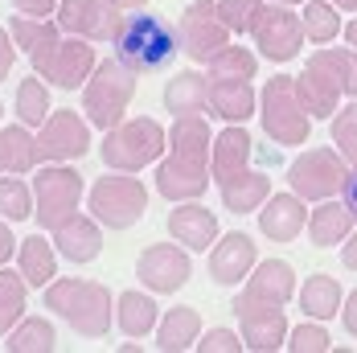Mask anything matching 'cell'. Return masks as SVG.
<instances>
[{
  "label": "cell",
  "instance_id": "7",
  "mask_svg": "<svg viewBox=\"0 0 357 353\" xmlns=\"http://www.w3.org/2000/svg\"><path fill=\"white\" fill-rule=\"evenodd\" d=\"M136 87H140V70H132L119 54L103 58L95 66V74L86 78V87H82V111H86L91 128L111 132L115 123H123L128 107L136 99Z\"/></svg>",
  "mask_w": 357,
  "mask_h": 353
},
{
  "label": "cell",
  "instance_id": "33",
  "mask_svg": "<svg viewBox=\"0 0 357 353\" xmlns=\"http://www.w3.org/2000/svg\"><path fill=\"white\" fill-rule=\"evenodd\" d=\"M25 292H29V280L21 271L0 267V337H8L25 320Z\"/></svg>",
  "mask_w": 357,
  "mask_h": 353
},
{
  "label": "cell",
  "instance_id": "32",
  "mask_svg": "<svg viewBox=\"0 0 357 353\" xmlns=\"http://www.w3.org/2000/svg\"><path fill=\"white\" fill-rule=\"evenodd\" d=\"M13 107H17V119H21L25 128H41V123L50 119V111H54V107H50V82H45L41 74L21 78Z\"/></svg>",
  "mask_w": 357,
  "mask_h": 353
},
{
  "label": "cell",
  "instance_id": "22",
  "mask_svg": "<svg viewBox=\"0 0 357 353\" xmlns=\"http://www.w3.org/2000/svg\"><path fill=\"white\" fill-rule=\"evenodd\" d=\"M259 107V95L250 87V78H222L210 74V115L222 123H247Z\"/></svg>",
  "mask_w": 357,
  "mask_h": 353
},
{
  "label": "cell",
  "instance_id": "18",
  "mask_svg": "<svg viewBox=\"0 0 357 353\" xmlns=\"http://www.w3.org/2000/svg\"><path fill=\"white\" fill-rule=\"evenodd\" d=\"M54 21L74 37H86V41H111L123 13L111 4V0H62Z\"/></svg>",
  "mask_w": 357,
  "mask_h": 353
},
{
  "label": "cell",
  "instance_id": "6",
  "mask_svg": "<svg viewBox=\"0 0 357 353\" xmlns=\"http://www.w3.org/2000/svg\"><path fill=\"white\" fill-rule=\"evenodd\" d=\"M111 45H115V54H119L132 70H140V74L165 70L181 50L177 29H173L169 21L144 13V8L123 13V21H119V29H115V37H111Z\"/></svg>",
  "mask_w": 357,
  "mask_h": 353
},
{
  "label": "cell",
  "instance_id": "43",
  "mask_svg": "<svg viewBox=\"0 0 357 353\" xmlns=\"http://www.w3.org/2000/svg\"><path fill=\"white\" fill-rule=\"evenodd\" d=\"M17 54H21V50H17V41H13V33H8V29L0 25V82H4V74L13 70Z\"/></svg>",
  "mask_w": 357,
  "mask_h": 353
},
{
  "label": "cell",
  "instance_id": "23",
  "mask_svg": "<svg viewBox=\"0 0 357 353\" xmlns=\"http://www.w3.org/2000/svg\"><path fill=\"white\" fill-rule=\"evenodd\" d=\"M103 222L91 213H74L70 222H62L58 230H54V247L62 259H70V263H95L99 259V250H103V230H99Z\"/></svg>",
  "mask_w": 357,
  "mask_h": 353
},
{
  "label": "cell",
  "instance_id": "31",
  "mask_svg": "<svg viewBox=\"0 0 357 353\" xmlns=\"http://www.w3.org/2000/svg\"><path fill=\"white\" fill-rule=\"evenodd\" d=\"M8 353H54L58 350V333L45 317H25L8 337H4Z\"/></svg>",
  "mask_w": 357,
  "mask_h": 353
},
{
  "label": "cell",
  "instance_id": "2",
  "mask_svg": "<svg viewBox=\"0 0 357 353\" xmlns=\"http://www.w3.org/2000/svg\"><path fill=\"white\" fill-rule=\"evenodd\" d=\"M296 296V271L287 259H267L255 263L247 276L243 292L234 296V317H238V333L255 353H275L287 345V300Z\"/></svg>",
  "mask_w": 357,
  "mask_h": 353
},
{
  "label": "cell",
  "instance_id": "8",
  "mask_svg": "<svg viewBox=\"0 0 357 353\" xmlns=\"http://www.w3.org/2000/svg\"><path fill=\"white\" fill-rule=\"evenodd\" d=\"M259 119H263V132L284 148H300L312 136V115L300 103V91H296L291 74L267 78V87L259 95Z\"/></svg>",
  "mask_w": 357,
  "mask_h": 353
},
{
  "label": "cell",
  "instance_id": "14",
  "mask_svg": "<svg viewBox=\"0 0 357 353\" xmlns=\"http://www.w3.org/2000/svg\"><path fill=\"white\" fill-rule=\"evenodd\" d=\"M91 152V119L78 111H50V119L37 128V160L41 165H70Z\"/></svg>",
  "mask_w": 357,
  "mask_h": 353
},
{
  "label": "cell",
  "instance_id": "39",
  "mask_svg": "<svg viewBox=\"0 0 357 353\" xmlns=\"http://www.w3.org/2000/svg\"><path fill=\"white\" fill-rule=\"evenodd\" d=\"M287 350L291 353H328L333 341H328V333H324L321 320H308V324H296V329L287 333Z\"/></svg>",
  "mask_w": 357,
  "mask_h": 353
},
{
  "label": "cell",
  "instance_id": "11",
  "mask_svg": "<svg viewBox=\"0 0 357 353\" xmlns=\"http://www.w3.org/2000/svg\"><path fill=\"white\" fill-rule=\"evenodd\" d=\"M86 197L82 173L70 165H41L33 176V218L41 230H58L62 222H70L78 206Z\"/></svg>",
  "mask_w": 357,
  "mask_h": 353
},
{
  "label": "cell",
  "instance_id": "26",
  "mask_svg": "<svg viewBox=\"0 0 357 353\" xmlns=\"http://www.w3.org/2000/svg\"><path fill=\"white\" fill-rule=\"evenodd\" d=\"M115 324H119L123 337L140 341V337H148L160 324V308H156V300L148 292H136V287L132 292H119L115 296Z\"/></svg>",
  "mask_w": 357,
  "mask_h": 353
},
{
  "label": "cell",
  "instance_id": "40",
  "mask_svg": "<svg viewBox=\"0 0 357 353\" xmlns=\"http://www.w3.org/2000/svg\"><path fill=\"white\" fill-rule=\"evenodd\" d=\"M321 54H324V62L333 66V74L341 78L345 95H349V99H357V50H354V45H349V50H337V45L328 50V45H324Z\"/></svg>",
  "mask_w": 357,
  "mask_h": 353
},
{
  "label": "cell",
  "instance_id": "30",
  "mask_svg": "<svg viewBox=\"0 0 357 353\" xmlns=\"http://www.w3.org/2000/svg\"><path fill=\"white\" fill-rule=\"evenodd\" d=\"M37 165V136L17 119L13 128L0 132V173H33Z\"/></svg>",
  "mask_w": 357,
  "mask_h": 353
},
{
  "label": "cell",
  "instance_id": "35",
  "mask_svg": "<svg viewBox=\"0 0 357 353\" xmlns=\"http://www.w3.org/2000/svg\"><path fill=\"white\" fill-rule=\"evenodd\" d=\"M0 213L8 222H25L33 218V185H25L21 173H0Z\"/></svg>",
  "mask_w": 357,
  "mask_h": 353
},
{
  "label": "cell",
  "instance_id": "3",
  "mask_svg": "<svg viewBox=\"0 0 357 353\" xmlns=\"http://www.w3.org/2000/svg\"><path fill=\"white\" fill-rule=\"evenodd\" d=\"M214 185V132L206 115H173L169 156L156 165V193L165 202H197Z\"/></svg>",
  "mask_w": 357,
  "mask_h": 353
},
{
  "label": "cell",
  "instance_id": "25",
  "mask_svg": "<svg viewBox=\"0 0 357 353\" xmlns=\"http://www.w3.org/2000/svg\"><path fill=\"white\" fill-rule=\"evenodd\" d=\"M197 337H202V313L193 304H177L169 308L160 324H156V350L160 353H185L197 350Z\"/></svg>",
  "mask_w": 357,
  "mask_h": 353
},
{
  "label": "cell",
  "instance_id": "12",
  "mask_svg": "<svg viewBox=\"0 0 357 353\" xmlns=\"http://www.w3.org/2000/svg\"><path fill=\"white\" fill-rule=\"evenodd\" d=\"M349 176V160L341 156V148H304L291 165H287V185L304 197V202H324L337 197L341 185Z\"/></svg>",
  "mask_w": 357,
  "mask_h": 353
},
{
  "label": "cell",
  "instance_id": "9",
  "mask_svg": "<svg viewBox=\"0 0 357 353\" xmlns=\"http://www.w3.org/2000/svg\"><path fill=\"white\" fill-rule=\"evenodd\" d=\"M165 144H169L165 128H160L152 115H136V119L115 123L107 136H103L99 156H103V165H107V169H119V173H140V169H148V165H156V160H160Z\"/></svg>",
  "mask_w": 357,
  "mask_h": 353
},
{
  "label": "cell",
  "instance_id": "48",
  "mask_svg": "<svg viewBox=\"0 0 357 353\" xmlns=\"http://www.w3.org/2000/svg\"><path fill=\"white\" fill-rule=\"evenodd\" d=\"M111 4H115L119 13H136V8H144V4H148V0H111Z\"/></svg>",
  "mask_w": 357,
  "mask_h": 353
},
{
  "label": "cell",
  "instance_id": "13",
  "mask_svg": "<svg viewBox=\"0 0 357 353\" xmlns=\"http://www.w3.org/2000/svg\"><path fill=\"white\" fill-rule=\"evenodd\" d=\"M230 37L234 33L226 29V21L218 13V0H193V4H185V13H181V21H177V41H181V54L189 62H210L214 54H222L230 45Z\"/></svg>",
  "mask_w": 357,
  "mask_h": 353
},
{
  "label": "cell",
  "instance_id": "36",
  "mask_svg": "<svg viewBox=\"0 0 357 353\" xmlns=\"http://www.w3.org/2000/svg\"><path fill=\"white\" fill-rule=\"evenodd\" d=\"M206 66H210V74H222V78H255V70H259V62L247 45H226Z\"/></svg>",
  "mask_w": 357,
  "mask_h": 353
},
{
  "label": "cell",
  "instance_id": "15",
  "mask_svg": "<svg viewBox=\"0 0 357 353\" xmlns=\"http://www.w3.org/2000/svg\"><path fill=\"white\" fill-rule=\"evenodd\" d=\"M250 37H255L259 54L267 62H291V58H300V45L308 41L300 13H291V4H271V0L263 4Z\"/></svg>",
  "mask_w": 357,
  "mask_h": 353
},
{
  "label": "cell",
  "instance_id": "17",
  "mask_svg": "<svg viewBox=\"0 0 357 353\" xmlns=\"http://www.w3.org/2000/svg\"><path fill=\"white\" fill-rule=\"evenodd\" d=\"M296 91H300V103L308 107L312 119H333L337 107H341V99H345V87H341V78L333 74V66L324 62L321 50L304 62V70L296 74Z\"/></svg>",
  "mask_w": 357,
  "mask_h": 353
},
{
  "label": "cell",
  "instance_id": "42",
  "mask_svg": "<svg viewBox=\"0 0 357 353\" xmlns=\"http://www.w3.org/2000/svg\"><path fill=\"white\" fill-rule=\"evenodd\" d=\"M58 4H62V0H13V8L25 13V17H54Z\"/></svg>",
  "mask_w": 357,
  "mask_h": 353
},
{
  "label": "cell",
  "instance_id": "5",
  "mask_svg": "<svg viewBox=\"0 0 357 353\" xmlns=\"http://www.w3.org/2000/svg\"><path fill=\"white\" fill-rule=\"evenodd\" d=\"M45 308L86 341L107 337V329L115 324V296L107 292V283L82 280V276H62L45 283Z\"/></svg>",
  "mask_w": 357,
  "mask_h": 353
},
{
  "label": "cell",
  "instance_id": "24",
  "mask_svg": "<svg viewBox=\"0 0 357 353\" xmlns=\"http://www.w3.org/2000/svg\"><path fill=\"white\" fill-rule=\"evenodd\" d=\"M357 218L354 210L345 206V202H337V197H324L317 202V210L308 213V239H312V247H337V243H345L349 234H354Z\"/></svg>",
  "mask_w": 357,
  "mask_h": 353
},
{
  "label": "cell",
  "instance_id": "38",
  "mask_svg": "<svg viewBox=\"0 0 357 353\" xmlns=\"http://www.w3.org/2000/svg\"><path fill=\"white\" fill-rule=\"evenodd\" d=\"M328 123H333V144L341 148V156L349 165H357V99L345 107H337V115Z\"/></svg>",
  "mask_w": 357,
  "mask_h": 353
},
{
  "label": "cell",
  "instance_id": "28",
  "mask_svg": "<svg viewBox=\"0 0 357 353\" xmlns=\"http://www.w3.org/2000/svg\"><path fill=\"white\" fill-rule=\"evenodd\" d=\"M165 107L173 115H206L210 111V78H202L197 70H181L165 87Z\"/></svg>",
  "mask_w": 357,
  "mask_h": 353
},
{
  "label": "cell",
  "instance_id": "29",
  "mask_svg": "<svg viewBox=\"0 0 357 353\" xmlns=\"http://www.w3.org/2000/svg\"><path fill=\"white\" fill-rule=\"evenodd\" d=\"M341 304H345V292L333 276L317 271V276H308L300 283V313L308 320H333L341 313Z\"/></svg>",
  "mask_w": 357,
  "mask_h": 353
},
{
  "label": "cell",
  "instance_id": "41",
  "mask_svg": "<svg viewBox=\"0 0 357 353\" xmlns=\"http://www.w3.org/2000/svg\"><path fill=\"white\" fill-rule=\"evenodd\" d=\"M197 350L202 353H238V350H247V341L234 329H210V333H202Z\"/></svg>",
  "mask_w": 357,
  "mask_h": 353
},
{
  "label": "cell",
  "instance_id": "50",
  "mask_svg": "<svg viewBox=\"0 0 357 353\" xmlns=\"http://www.w3.org/2000/svg\"><path fill=\"white\" fill-rule=\"evenodd\" d=\"M337 8H345V13H357V0H333Z\"/></svg>",
  "mask_w": 357,
  "mask_h": 353
},
{
  "label": "cell",
  "instance_id": "46",
  "mask_svg": "<svg viewBox=\"0 0 357 353\" xmlns=\"http://www.w3.org/2000/svg\"><path fill=\"white\" fill-rule=\"evenodd\" d=\"M341 202H345L357 218V165H349V176H345V185H341Z\"/></svg>",
  "mask_w": 357,
  "mask_h": 353
},
{
  "label": "cell",
  "instance_id": "20",
  "mask_svg": "<svg viewBox=\"0 0 357 353\" xmlns=\"http://www.w3.org/2000/svg\"><path fill=\"white\" fill-rule=\"evenodd\" d=\"M255 263H259V250L250 243V234L234 230V234L218 239L214 247H210V280L218 287H238V283H247Z\"/></svg>",
  "mask_w": 357,
  "mask_h": 353
},
{
  "label": "cell",
  "instance_id": "27",
  "mask_svg": "<svg viewBox=\"0 0 357 353\" xmlns=\"http://www.w3.org/2000/svg\"><path fill=\"white\" fill-rule=\"evenodd\" d=\"M17 271L29 280V287H45V283L58 280V247L54 239H41L29 234L17 243Z\"/></svg>",
  "mask_w": 357,
  "mask_h": 353
},
{
  "label": "cell",
  "instance_id": "49",
  "mask_svg": "<svg viewBox=\"0 0 357 353\" xmlns=\"http://www.w3.org/2000/svg\"><path fill=\"white\" fill-rule=\"evenodd\" d=\"M345 41L357 50V21H349V25H345Z\"/></svg>",
  "mask_w": 357,
  "mask_h": 353
},
{
  "label": "cell",
  "instance_id": "45",
  "mask_svg": "<svg viewBox=\"0 0 357 353\" xmlns=\"http://www.w3.org/2000/svg\"><path fill=\"white\" fill-rule=\"evenodd\" d=\"M341 324H345L349 337H357V292H349L345 304H341Z\"/></svg>",
  "mask_w": 357,
  "mask_h": 353
},
{
  "label": "cell",
  "instance_id": "19",
  "mask_svg": "<svg viewBox=\"0 0 357 353\" xmlns=\"http://www.w3.org/2000/svg\"><path fill=\"white\" fill-rule=\"evenodd\" d=\"M308 202L287 189V193H271L263 206H259V230L267 243H296L300 230H308Z\"/></svg>",
  "mask_w": 357,
  "mask_h": 353
},
{
  "label": "cell",
  "instance_id": "4",
  "mask_svg": "<svg viewBox=\"0 0 357 353\" xmlns=\"http://www.w3.org/2000/svg\"><path fill=\"white\" fill-rule=\"evenodd\" d=\"M250 152L255 144L243 123H226L214 136V185L230 213H259L271 197V176L250 169Z\"/></svg>",
  "mask_w": 357,
  "mask_h": 353
},
{
  "label": "cell",
  "instance_id": "1",
  "mask_svg": "<svg viewBox=\"0 0 357 353\" xmlns=\"http://www.w3.org/2000/svg\"><path fill=\"white\" fill-rule=\"evenodd\" d=\"M8 33L17 41V50L33 62V74H41L58 91H82L86 78L99 66L95 41L66 33L50 17H25V13H17L8 21Z\"/></svg>",
  "mask_w": 357,
  "mask_h": 353
},
{
  "label": "cell",
  "instance_id": "37",
  "mask_svg": "<svg viewBox=\"0 0 357 353\" xmlns=\"http://www.w3.org/2000/svg\"><path fill=\"white\" fill-rule=\"evenodd\" d=\"M267 0H218V13L226 21V29L238 37V33H255V21L263 13Z\"/></svg>",
  "mask_w": 357,
  "mask_h": 353
},
{
  "label": "cell",
  "instance_id": "10",
  "mask_svg": "<svg viewBox=\"0 0 357 353\" xmlns=\"http://www.w3.org/2000/svg\"><path fill=\"white\" fill-rule=\"evenodd\" d=\"M86 210L95 213L107 230H128L136 226L148 210V189L136 173H119L111 169L107 176H99L86 189Z\"/></svg>",
  "mask_w": 357,
  "mask_h": 353
},
{
  "label": "cell",
  "instance_id": "34",
  "mask_svg": "<svg viewBox=\"0 0 357 353\" xmlns=\"http://www.w3.org/2000/svg\"><path fill=\"white\" fill-rule=\"evenodd\" d=\"M300 21H304V37L312 45H328L333 37L341 33V13H337L333 0H304Z\"/></svg>",
  "mask_w": 357,
  "mask_h": 353
},
{
  "label": "cell",
  "instance_id": "44",
  "mask_svg": "<svg viewBox=\"0 0 357 353\" xmlns=\"http://www.w3.org/2000/svg\"><path fill=\"white\" fill-rule=\"evenodd\" d=\"M17 243H21V239H13V230H8V218L0 213V267H8V259L17 255Z\"/></svg>",
  "mask_w": 357,
  "mask_h": 353
},
{
  "label": "cell",
  "instance_id": "16",
  "mask_svg": "<svg viewBox=\"0 0 357 353\" xmlns=\"http://www.w3.org/2000/svg\"><path fill=\"white\" fill-rule=\"evenodd\" d=\"M189 276H193V263H189L185 247H177V243H152L136 259V280L148 292H160V296L181 292L189 283Z\"/></svg>",
  "mask_w": 357,
  "mask_h": 353
},
{
  "label": "cell",
  "instance_id": "52",
  "mask_svg": "<svg viewBox=\"0 0 357 353\" xmlns=\"http://www.w3.org/2000/svg\"><path fill=\"white\" fill-rule=\"evenodd\" d=\"M0 115H4V103H0Z\"/></svg>",
  "mask_w": 357,
  "mask_h": 353
},
{
  "label": "cell",
  "instance_id": "21",
  "mask_svg": "<svg viewBox=\"0 0 357 353\" xmlns=\"http://www.w3.org/2000/svg\"><path fill=\"white\" fill-rule=\"evenodd\" d=\"M169 234L189 250H210L218 243V218L214 210L202 206V197L197 202H177V210L169 213Z\"/></svg>",
  "mask_w": 357,
  "mask_h": 353
},
{
  "label": "cell",
  "instance_id": "51",
  "mask_svg": "<svg viewBox=\"0 0 357 353\" xmlns=\"http://www.w3.org/2000/svg\"><path fill=\"white\" fill-rule=\"evenodd\" d=\"M271 4H304V0H271Z\"/></svg>",
  "mask_w": 357,
  "mask_h": 353
},
{
  "label": "cell",
  "instance_id": "47",
  "mask_svg": "<svg viewBox=\"0 0 357 353\" xmlns=\"http://www.w3.org/2000/svg\"><path fill=\"white\" fill-rule=\"evenodd\" d=\"M341 263H345L349 271H357V226H354V234L341 243Z\"/></svg>",
  "mask_w": 357,
  "mask_h": 353
}]
</instances>
